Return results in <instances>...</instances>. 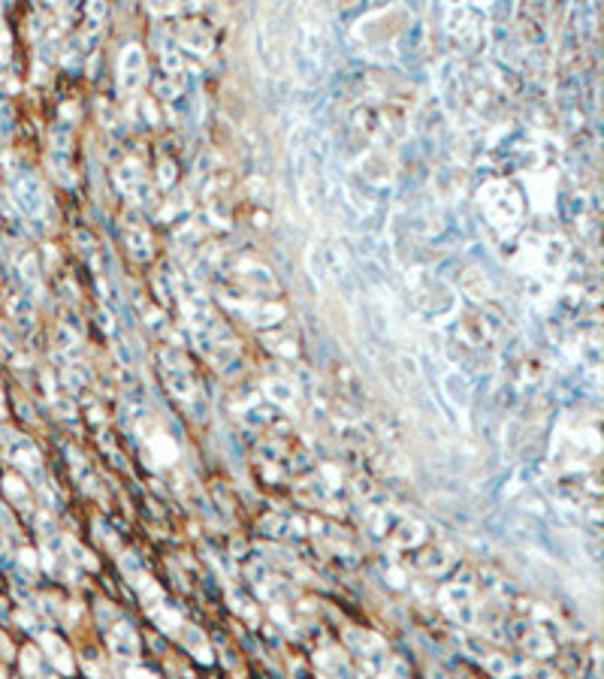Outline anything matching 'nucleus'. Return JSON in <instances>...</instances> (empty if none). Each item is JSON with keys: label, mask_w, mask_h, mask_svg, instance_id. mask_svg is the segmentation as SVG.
Segmentation results:
<instances>
[{"label": "nucleus", "mask_w": 604, "mask_h": 679, "mask_svg": "<svg viewBox=\"0 0 604 679\" xmlns=\"http://www.w3.org/2000/svg\"><path fill=\"white\" fill-rule=\"evenodd\" d=\"M10 456L19 465H28V468H37L39 465V453H37V447L30 444L28 438H12L10 441Z\"/></svg>", "instance_id": "obj_3"}, {"label": "nucleus", "mask_w": 604, "mask_h": 679, "mask_svg": "<svg viewBox=\"0 0 604 679\" xmlns=\"http://www.w3.org/2000/svg\"><path fill=\"white\" fill-rule=\"evenodd\" d=\"M70 468L76 471V477L82 480V486L85 489H94V477H91V468L85 465V459L79 453H70Z\"/></svg>", "instance_id": "obj_8"}, {"label": "nucleus", "mask_w": 604, "mask_h": 679, "mask_svg": "<svg viewBox=\"0 0 604 679\" xmlns=\"http://www.w3.org/2000/svg\"><path fill=\"white\" fill-rule=\"evenodd\" d=\"M441 604L453 619H463V622L474 619V595L468 586H447L441 592Z\"/></svg>", "instance_id": "obj_1"}, {"label": "nucleus", "mask_w": 604, "mask_h": 679, "mask_svg": "<svg viewBox=\"0 0 604 679\" xmlns=\"http://www.w3.org/2000/svg\"><path fill=\"white\" fill-rule=\"evenodd\" d=\"M426 556H429V558H417V565H420V567H426V571H444V567L450 565L447 552H444L441 547H439V550H429Z\"/></svg>", "instance_id": "obj_6"}, {"label": "nucleus", "mask_w": 604, "mask_h": 679, "mask_svg": "<svg viewBox=\"0 0 604 679\" xmlns=\"http://www.w3.org/2000/svg\"><path fill=\"white\" fill-rule=\"evenodd\" d=\"M109 643H112V649L118 655H139V637L133 634L130 625H124V622H118V625L109 631Z\"/></svg>", "instance_id": "obj_2"}, {"label": "nucleus", "mask_w": 604, "mask_h": 679, "mask_svg": "<svg viewBox=\"0 0 604 679\" xmlns=\"http://www.w3.org/2000/svg\"><path fill=\"white\" fill-rule=\"evenodd\" d=\"M46 649H52V661L58 665V670H63V673L73 670V658L67 655V646H63L58 637H46Z\"/></svg>", "instance_id": "obj_5"}, {"label": "nucleus", "mask_w": 604, "mask_h": 679, "mask_svg": "<svg viewBox=\"0 0 604 679\" xmlns=\"http://www.w3.org/2000/svg\"><path fill=\"white\" fill-rule=\"evenodd\" d=\"M523 646H526L529 652H535V655H550L553 652V640L544 634L541 628H535V625H532L529 634L523 637Z\"/></svg>", "instance_id": "obj_4"}, {"label": "nucleus", "mask_w": 604, "mask_h": 679, "mask_svg": "<svg viewBox=\"0 0 604 679\" xmlns=\"http://www.w3.org/2000/svg\"><path fill=\"white\" fill-rule=\"evenodd\" d=\"M266 393H269V399H272V401H278V405H290V401H293V386L281 384V381L266 384Z\"/></svg>", "instance_id": "obj_7"}]
</instances>
